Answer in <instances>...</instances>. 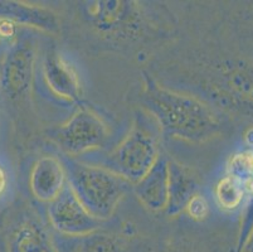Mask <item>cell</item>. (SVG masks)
<instances>
[{
  "mask_svg": "<svg viewBox=\"0 0 253 252\" xmlns=\"http://www.w3.org/2000/svg\"><path fill=\"white\" fill-rule=\"evenodd\" d=\"M141 99L145 111L155 119L162 133L171 138L202 143L217 130L214 115L203 101L160 86L153 78H145Z\"/></svg>",
  "mask_w": 253,
  "mask_h": 252,
  "instance_id": "obj_1",
  "label": "cell"
},
{
  "mask_svg": "<svg viewBox=\"0 0 253 252\" xmlns=\"http://www.w3.org/2000/svg\"><path fill=\"white\" fill-rule=\"evenodd\" d=\"M162 129L148 111H140L125 138L110 152L98 160L86 163L98 164L116 173L132 186L154 166L160 158Z\"/></svg>",
  "mask_w": 253,
  "mask_h": 252,
  "instance_id": "obj_2",
  "label": "cell"
},
{
  "mask_svg": "<svg viewBox=\"0 0 253 252\" xmlns=\"http://www.w3.org/2000/svg\"><path fill=\"white\" fill-rule=\"evenodd\" d=\"M62 160L67 173V184L82 205L100 221L111 218L132 184L98 164L67 156Z\"/></svg>",
  "mask_w": 253,
  "mask_h": 252,
  "instance_id": "obj_3",
  "label": "cell"
},
{
  "mask_svg": "<svg viewBox=\"0 0 253 252\" xmlns=\"http://www.w3.org/2000/svg\"><path fill=\"white\" fill-rule=\"evenodd\" d=\"M32 91L47 102L73 110L81 103L84 86L71 58L57 48L48 47L37 54Z\"/></svg>",
  "mask_w": 253,
  "mask_h": 252,
  "instance_id": "obj_4",
  "label": "cell"
},
{
  "mask_svg": "<svg viewBox=\"0 0 253 252\" xmlns=\"http://www.w3.org/2000/svg\"><path fill=\"white\" fill-rule=\"evenodd\" d=\"M110 133L100 112L81 102L63 124L50 131V139L67 158L76 159L105 147Z\"/></svg>",
  "mask_w": 253,
  "mask_h": 252,
  "instance_id": "obj_5",
  "label": "cell"
},
{
  "mask_svg": "<svg viewBox=\"0 0 253 252\" xmlns=\"http://www.w3.org/2000/svg\"><path fill=\"white\" fill-rule=\"evenodd\" d=\"M32 31L20 32L8 42H3L0 52V94L9 101L22 100L33 87L39 50Z\"/></svg>",
  "mask_w": 253,
  "mask_h": 252,
  "instance_id": "obj_6",
  "label": "cell"
},
{
  "mask_svg": "<svg viewBox=\"0 0 253 252\" xmlns=\"http://www.w3.org/2000/svg\"><path fill=\"white\" fill-rule=\"evenodd\" d=\"M47 218L50 230L62 236L88 235L102 230L105 223L87 211L68 184L47 204Z\"/></svg>",
  "mask_w": 253,
  "mask_h": 252,
  "instance_id": "obj_7",
  "label": "cell"
},
{
  "mask_svg": "<svg viewBox=\"0 0 253 252\" xmlns=\"http://www.w3.org/2000/svg\"><path fill=\"white\" fill-rule=\"evenodd\" d=\"M87 22L102 33L131 36L137 29L139 11L132 1H87L82 6Z\"/></svg>",
  "mask_w": 253,
  "mask_h": 252,
  "instance_id": "obj_8",
  "label": "cell"
},
{
  "mask_svg": "<svg viewBox=\"0 0 253 252\" xmlns=\"http://www.w3.org/2000/svg\"><path fill=\"white\" fill-rule=\"evenodd\" d=\"M6 249L8 252H58L52 230L32 211H24L11 223Z\"/></svg>",
  "mask_w": 253,
  "mask_h": 252,
  "instance_id": "obj_9",
  "label": "cell"
},
{
  "mask_svg": "<svg viewBox=\"0 0 253 252\" xmlns=\"http://www.w3.org/2000/svg\"><path fill=\"white\" fill-rule=\"evenodd\" d=\"M67 186V173L62 158L43 155L37 159L29 174V189L37 201L52 202Z\"/></svg>",
  "mask_w": 253,
  "mask_h": 252,
  "instance_id": "obj_10",
  "label": "cell"
},
{
  "mask_svg": "<svg viewBox=\"0 0 253 252\" xmlns=\"http://www.w3.org/2000/svg\"><path fill=\"white\" fill-rule=\"evenodd\" d=\"M134 193L139 202L151 212L167 209L169 203V161L160 155L154 166L134 184Z\"/></svg>",
  "mask_w": 253,
  "mask_h": 252,
  "instance_id": "obj_11",
  "label": "cell"
},
{
  "mask_svg": "<svg viewBox=\"0 0 253 252\" xmlns=\"http://www.w3.org/2000/svg\"><path fill=\"white\" fill-rule=\"evenodd\" d=\"M0 22H10L49 33L58 31V18L50 9L23 1L0 0Z\"/></svg>",
  "mask_w": 253,
  "mask_h": 252,
  "instance_id": "obj_12",
  "label": "cell"
},
{
  "mask_svg": "<svg viewBox=\"0 0 253 252\" xmlns=\"http://www.w3.org/2000/svg\"><path fill=\"white\" fill-rule=\"evenodd\" d=\"M53 240L58 252H128L121 237L102 230L84 236H62L53 232Z\"/></svg>",
  "mask_w": 253,
  "mask_h": 252,
  "instance_id": "obj_13",
  "label": "cell"
},
{
  "mask_svg": "<svg viewBox=\"0 0 253 252\" xmlns=\"http://www.w3.org/2000/svg\"><path fill=\"white\" fill-rule=\"evenodd\" d=\"M198 180L192 170L176 161H169V203L167 211L175 216L185 211L188 203L198 194Z\"/></svg>",
  "mask_w": 253,
  "mask_h": 252,
  "instance_id": "obj_14",
  "label": "cell"
},
{
  "mask_svg": "<svg viewBox=\"0 0 253 252\" xmlns=\"http://www.w3.org/2000/svg\"><path fill=\"white\" fill-rule=\"evenodd\" d=\"M243 197V183L237 178L224 177L215 188V198L218 204L224 209H234Z\"/></svg>",
  "mask_w": 253,
  "mask_h": 252,
  "instance_id": "obj_15",
  "label": "cell"
},
{
  "mask_svg": "<svg viewBox=\"0 0 253 252\" xmlns=\"http://www.w3.org/2000/svg\"><path fill=\"white\" fill-rule=\"evenodd\" d=\"M13 172L9 164L0 158V204L5 202L13 191Z\"/></svg>",
  "mask_w": 253,
  "mask_h": 252,
  "instance_id": "obj_16",
  "label": "cell"
},
{
  "mask_svg": "<svg viewBox=\"0 0 253 252\" xmlns=\"http://www.w3.org/2000/svg\"><path fill=\"white\" fill-rule=\"evenodd\" d=\"M185 209L188 211V213L190 214L192 218L198 219V221L206 218L209 211L208 203H207V201L204 200V197L201 196V194H195L194 197L192 198V201L188 203Z\"/></svg>",
  "mask_w": 253,
  "mask_h": 252,
  "instance_id": "obj_17",
  "label": "cell"
},
{
  "mask_svg": "<svg viewBox=\"0 0 253 252\" xmlns=\"http://www.w3.org/2000/svg\"><path fill=\"white\" fill-rule=\"evenodd\" d=\"M164 252H199V250L194 246L186 244H176L168 247Z\"/></svg>",
  "mask_w": 253,
  "mask_h": 252,
  "instance_id": "obj_18",
  "label": "cell"
},
{
  "mask_svg": "<svg viewBox=\"0 0 253 252\" xmlns=\"http://www.w3.org/2000/svg\"><path fill=\"white\" fill-rule=\"evenodd\" d=\"M1 43H3V41H0V46H1ZM0 52H1V47H0Z\"/></svg>",
  "mask_w": 253,
  "mask_h": 252,
  "instance_id": "obj_19",
  "label": "cell"
}]
</instances>
